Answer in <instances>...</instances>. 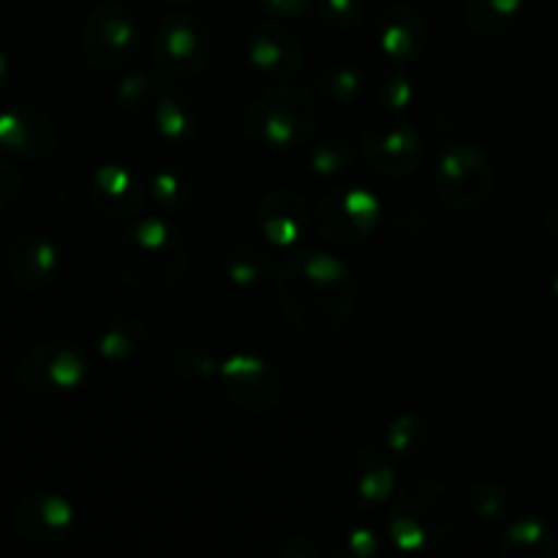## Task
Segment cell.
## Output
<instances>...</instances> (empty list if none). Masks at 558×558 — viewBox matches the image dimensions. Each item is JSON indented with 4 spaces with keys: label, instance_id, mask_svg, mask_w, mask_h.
Returning a JSON list of instances; mask_svg holds the SVG:
<instances>
[{
    "label": "cell",
    "instance_id": "cell-38",
    "mask_svg": "<svg viewBox=\"0 0 558 558\" xmlns=\"http://www.w3.org/2000/svg\"><path fill=\"white\" fill-rule=\"evenodd\" d=\"M11 74V63H9V54H5V49L0 47V85H3L5 80H9Z\"/></svg>",
    "mask_w": 558,
    "mask_h": 558
},
{
    "label": "cell",
    "instance_id": "cell-2",
    "mask_svg": "<svg viewBox=\"0 0 558 558\" xmlns=\"http://www.w3.org/2000/svg\"><path fill=\"white\" fill-rule=\"evenodd\" d=\"M191 254L167 218H140L114 243V270L120 281L147 298H163L185 281Z\"/></svg>",
    "mask_w": 558,
    "mask_h": 558
},
{
    "label": "cell",
    "instance_id": "cell-1",
    "mask_svg": "<svg viewBox=\"0 0 558 558\" xmlns=\"http://www.w3.org/2000/svg\"><path fill=\"white\" fill-rule=\"evenodd\" d=\"M276 298L283 319L305 338H327L349 325L360 289L352 267L322 251H294L276 267Z\"/></svg>",
    "mask_w": 558,
    "mask_h": 558
},
{
    "label": "cell",
    "instance_id": "cell-20",
    "mask_svg": "<svg viewBox=\"0 0 558 558\" xmlns=\"http://www.w3.org/2000/svg\"><path fill=\"white\" fill-rule=\"evenodd\" d=\"M150 114L158 134L172 145H189L199 131V107L189 93L178 87H163Z\"/></svg>",
    "mask_w": 558,
    "mask_h": 558
},
{
    "label": "cell",
    "instance_id": "cell-31",
    "mask_svg": "<svg viewBox=\"0 0 558 558\" xmlns=\"http://www.w3.org/2000/svg\"><path fill=\"white\" fill-rule=\"evenodd\" d=\"M466 507L477 521H501L510 512V494L501 485L480 480V483H472L466 488Z\"/></svg>",
    "mask_w": 558,
    "mask_h": 558
},
{
    "label": "cell",
    "instance_id": "cell-7",
    "mask_svg": "<svg viewBox=\"0 0 558 558\" xmlns=\"http://www.w3.org/2000/svg\"><path fill=\"white\" fill-rule=\"evenodd\" d=\"M436 194L450 210L474 213L494 194V167L480 147L461 142L441 153L436 163Z\"/></svg>",
    "mask_w": 558,
    "mask_h": 558
},
{
    "label": "cell",
    "instance_id": "cell-34",
    "mask_svg": "<svg viewBox=\"0 0 558 558\" xmlns=\"http://www.w3.org/2000/svg\"><path fill=\"white\" fill-rule=\"evenodd\" d=\"M376 98H379L381 107L387 109H403L414 96V85L409 82V76L403 71H390V74H381L376 82Z\"/></svg>",
    "mask_w": 558,
    "mask_h": 558
},
{
    "label": "cell",
    "instance_id": "cell-37",
    "mask_svg": "<svg viewBox=\"0 0 558 558\" xmlns=\"http://www.w3.org/2000/svg\"><path fill=\"white\" fill-rule=\"evenodd\" d=\"M539 218H543V227L548 232V238L558 245V185L545 189L543 199H539Z\"/></svg>",
    "mask_w": 558,
    "mask_h": 558
},
{
    "label": "cell",
    "instance_id": "cell-27",
    "mask_svg": "<svg viewBox=\"0 0 558 558\" xmlns=\"http://www.w3.org/2000/svg\"><path fill=\"white\" fill-rule=\"evenodd\" d=\"M357 153H354V145L343 136H325V140L316 142L308 150V163L311 172L319 174V178H332V174L347 172L354 163Z\"/></svg>",
    "mask_w": 558,
    "mask_h": 558
},
{
    "label": "cell",
    "instance_id": "cell-22",
    "mask_svg": "<svg viewBox=\"0 0 558 558\" xmlns=\"http://www.w3.org/2000/svg\"><path fill=\"white\" fill-rule=\"evenodd\" d=\"M223 276L234 287L251 289L270 281L276 276V265H272V256L262 245L251 243V240H240V243L229 245L227 254H223Z\"/></svg>",
    "mask_w": 558,
    "mask_h": 558
},
{
    "label": "cell",
    "instance_id": "cell-13",
    "mask_svg": "<svg viewBox=\"0 0 558 558\" xmlns=\"http://www.w3.org/2000/svg\"><path fill=\"white\" fill-rule=\"evenodd\" d=\"M14 529L33 545H60L74 534L76 510L63 494L27 490L14 505Z\"/></svg>",
    "mask_w": 558,
    "mask_h": 558
},
{
    "label": "cell",
    "instance_id": "cell-10",
    "mask_svg": "<svg viewBox=\"0 0 558 558\" xmlns=\"http://www.w3.org/2000/svg\"><path fill=\"white\" fill-rule=\"evenodd\" d=\"M357 147L363 161L387 178L412 174L425 158L423 140L403 120H374L363 129Z\"/></svg>",
    "mask_w": 558,
    "mask_h": 558
},
{
    "label": "cell",
    "instance_id": "cell-21",
    "mask_svg": "<svg viewBox=\"0 0 558 558\" xmlns=\"http://www.w3.org/2000/svg\"><path fill=\"white\" fill-rule=\"evenodd\" d=\"M150 338V330L136 316H112L104 319L101 327L93 336V347H96L98 357L109 360V363H125L142 352V347Z\"/></svg>",
    "mask_w": 558,
    "mask_h": 558
},
{
    "label": "cell",
    "instance_id": "cell-35",
    "mask_svg": "<svg viewBox=\"0 0 558 558\" xmlns=\"http://www.w3.org/2000/svg\"><path fill=\"white\" fill-rule=\"evenodd\" d=\"M22 194V172L9 161L0 158V210L11 207Z\"/></svg>",
    "mask_w": 558,
    "mask_h": 558
},
{
    "label": "cell",
    "instance_id": "cell-5",
    "mask_svg": "<svg viewBox=\"0 0 558 558\" xmlns=\"http://www.w3.org/2000/svg\"><path fill=\"white\" fill-rule=\"evenodd\" d=\"M142 47L140 20L118 0L96 5L82 27V54L98 71H118L136 58Z\"/></svg>",
    "mask_w": 558,
    "mask_h": 558
},
{
    "label": "cell",
    "instance_id": "cell-4",
    "mask_svg": "<svg viewBox=\"0 0 558 558\" xmlns=\"http://www.w3.org/2000/svg\"><path fill=\"white\" fill-rule=\"evenodd\" d=\"M319 123V101L300 85H278L245 109L243 129L251 142L270 150L308 145Z\"/></svg>",
    "mask_w": 558,
    "mask_h": 558
},
{
    "label": "cell",
    "instance_id": "cell-24",
    "mask_svg": "<svg viewBox=\"0 0 558 558\" xmlns=\"http://www.w3.org/2000/svg\"><path fill=\"white\" fill-rule=\"evenodd\" d=\"M147 199L163 216H183L194 205V180L180 167H161L147 180Z\"/></svg>",
    "mask_w": 558,
    "mask_h": 558
},
{
    "label": "cell",
    "instance_id": "cell-23",
    "mask_svg": "<svg viewBox=\"0 0 558 558\" xmlns=\"http://www.w3.org/2000/svg\"><path fill=\"white\" fill-rule=\"evenodd\" d=\"M499 550L510 558H550L556 554V539L539 518L523 515L501 534Z\"/></svg>",
    "mask_w": 558,
    "mask_h": 558
},
{
    "label": "cell",
    "instance_id": "cell-32",
    "mask_svg": "<svg viewBox=\"0 0 558 558\" xmlns=\"http://www.w3.org/2000/svg\"><path fill=\"white\" fill-rule=\"evenodd\" d=\"M327 550L332 558H371L379 550V537L371 529L349 526L332 534Z\"/></svg>",
    "mask_w": 558,
    "mask_h": 558
},
{
    "label": "cell",
    "instance_id": "cell-18",
    "mask_svg": "<svg viewBox=\"0 0 558 558\" xmlns=\"http://www.w3.org/2000/svg\"><path fill=\"white\" fill-rule=\"evenodd\" d=\"M87 196L101 216L112 218V221H131L145 205L147 185H142L134 172L120 163H104L93 172Z\"/></svg>",
    "mask_w": 558,
    "mask_h": 558
},
{
    "label": "cell",
    "instance_id": "cell-28",
    "mask_svg": "<svg viewBox=\"0 0 558 558\" xmlns=\"http://www.w3.org/2000/svg\"><path fill=\"white\" fill-rule=\"evenodd\" d=\"M387 447H390L392 456H417L428 447L430 441V425L425 423L420 414H401L398 420H392L390 428L385 434Z\"/></svg>",
    "mask_w": 558,
    "mask_h": 558
},
{
    "label": "cell",
    "instance_id": "cell-6",
    "mask_svg": "<svg viewBox=\"0 0 558 558\" xmlns=\"http://www.w3.org/2000/svg\"><path fill=\"white\" fill-rule=\"evenodd\" d=\"M150 54L153 69L167 82L194 80L210 63L213 36L194 16L172 14L153 33Z\"/></svg>",
    "mask_w": 558,
    "mask_h": 558
},
{
    "label": "cell",
    "instance_id": "cell-39",
    "mask_svg": "<svg viewBox=\"0 0 558 558\" xmlns=\"http://www.w3.org/2000/svg\"><path fill=\"white\" fill-rule=\"evenodd\" d=\"M161 3L174 5V9H180V5H189V3H194V0H161Z\"/></svg>",
    "mask_w": 558,
    "mask_h": 558
},
{
    "label": "cell",
    "instance_id": "cell-12",
    "mask_svg": "<svg viewBox=\"0 0 558 558\" xmlns=\"http://www.w3.org/2000/svg\"><path fill=\"white\" fill-rule=\"evenodd\" d=\"M223 392L232 403L240 409L254 414H267L281 403L283 398V379L278 374L276 365L270 360L259 357V354H234L221 365Z\"/></svg>",
    "mask_w": 558,
    "mask_h": 558
},
{
    "label": "cell",
    "instance_id": "cell-40",
    "mask_svg": "<svg viewBox=\"0 0 558 558\" xmlns=\"http://www.w3.org/2000/svg\"><path fill=\"white\" fill-rule=\"evenodd\" d=\"M554 287H556V292H558V276H556V281H554Z\"/></svg>",
    "mask_w": 558,
    "mask_h": 558
},
{
    "label": "cell",
    "instance_id": "cell-33",
    "mask_svg": "<svg viewBox=\"0 0 558 558\" xmlns=\"http://www.w3.org/2000/svg\"><path fill=\"white\" fill-rule=\"evenodd\" d=\"M319 14L332 31H357L365 20L363 0H322Z\"/></svg>",
    "mask_w": 558,
    "mask_h": 558
},
{
    "label": "cell",
    "instance_id": "cell-25",
    "mask_svg": "<svg viewBox=\"0 0 558 558\" xmlns=\"http://www.w3.org/2000/svg\"><path fill=\"white\" fill-rule=\"evenodd\" d=\"M523 0H463V20L472 33L499 36L521 16Z\"/></svg>",
    "mask_w": 558,
    "mask_h": 558
},
{
    "label": "cell",
    "instance_id": "cell-26",
    "mask_svg": "<svg viewBox=\"0 0 558 558\" xmlns=\"http://www.w3.org/2000/svg\"><path fill=\"white\" fill-rule=\"evenodd\" d=\"M163 76L158 74L156 69L153 71H131V74H125L123 80L118 82V87H114V104H118V109H123V112L129 114H142V112H150L153 107H156L158 96L163 93Z\"/></svg>",
    "mask_w": 558,
    "mask_h": 558
},
{
    "label": "cell",
    "instance_id": "cell-16",
    "mask_svg": "<svg viewBox=\"0 0 558 558\" xmlns=\"http://www.w3.org/2000/svg\"><path fill=\"white\" fill-rule=\"evenodd\" d=\"M248 63L265 80L287 82L303 69V44L278 22H259L248 36Z\"/></svg>",
    "mask_w": 558,
    "mask_h": 558
},
{
    "label": "cell",
    "instance_id": "cell-30",
    "mask_svg": "<svg viewBox=\"0 0 558 558\" xmlns=\"http://www.w3.org/2000/svg\"><path fill=\"white\" fill-rule=\"evenodd\" d=\"M316 87H319L322 98H327L330 104H338V107H341V104H352L354 98L363 93L365 85H363V74H360L354 65L336 63L327 71H322Z\"/></svg>",
    "mask_w": 558,
    "mask_h": 558
},
{
    "label": "cell",
    "instance_id": "cell-29",
    "mask_svg": "<svg viewBox=\"0 0 558 558\" xmlns=\"http://www.w3.org/2000/svg\"><path fill=\"white\" fill-rule=\"evenodd\" d=\"M172 374L185 385H205L221 374V365L205 347L189 343V347L178 349V354L172 357Z\"/></svg>",
    "mask_w": 558,
    "mask_h": 558
},
{
    "label": "cell",
    "instance_id": "cell-3",
    "mask_svg": "<svg viewBox=\"0 0 558 558\" xmlns=\"http://www.w3.org/2000/svg\"><path fill=\"white\" fill-rule=\"evenodd\" d=\"M456 496L441 480L417 477L390 499L387 534L398 550L434 548L456 529Z\"/></svg>",
    "mask_w": 558,
    "mask_h": 558
},
{
    "label": "cell",
    "instance_id": "cell-19",
    "mask_svg": "<svg viewBox=\"0 0 558 558\" xmlns=\"http://www.w3.org/2000/svg\"><path fill=\"white\" fill-rule=\"evenodd\" d=\"M379 47L387 58L398 63H414L425 54L430 41V31L425 16L407 3L387 5L379 16Z\"/></svg>",
    "mask_w": 558,
    "mask_h": 558
},
{
    "label": "cell",
    "instance_id": "cell-36",
    "mask_svg": "<svg viewBox=\"0 0 558 558\" xmlns=\"http://www.w3.org/2000/svg\"><path fill=\"white\" fill-rule=\"evenodd\" d=\"M262 9L281 20H294V16H305L314 9V0H259Z\"/></svg>",
    "mask_w": 558,
    "mask_h": 558
},
{
    "label": "cell",
    "instance_id": "cell-17",
    "mask_svg": "<svg viewBox=\"0 0 558 558\" xmlns=\"http://www.w3.org/2000/svg\"><path fill=\"white\" fill-rule=\"evenodd\" d=\"M256 221H259L262 238L272 248H294L303 240L305 229H308V199L294 189H272L259 202Z\"/></svg>",
    "mask_w": 558,
    "mask_h": 558
},
{
    "label": "cell",
    "instance_id": "cell-9",
    "mask_svg": "<svg viewBox=\"0 0 558 558\" xmlns=\"http://www.w3.org/2000/svg\"><path fill=\"white\" fill-rule=\"evenodd\" d=\"M381 223V205L360 185L332 189L314 210V229L332 245H360L376 234Z\"/></svg>",
    "mask_w": 558,
    "mask_h": 558
},
{
    "label": "cell",
    "instance_id": "cell-8",
    "mask_svg": "<svg viewBox=\"0 0 558 558\" xmlns=\"http://www.w3.org/2000/svg\"><path fill=\"white\" fill-rule=\"evenodd\" d=\"M87 371L90 368L80 347L69 341H41L20 357L16 381L31 396L54 398L80 390L87 379Z\"/></svg>",
    "mask_w": 558,
    "mask_h": 558
},
{
    "label": "cell",
    "instance_id": "cell-14",
    "mask_svg": "<svg viewBox=\"0 0 558 558\" xmlns=\"http://www.w3.org/2000/svg\"><path fill=\"white\" fill-rule=\"evenodd\" d=\"M0 147L22 161H41L58 147V125L33 104H14L0 112Z\"/></svg>",
    "mask_w": 558,
    "mask_h": 558
},
{
    "label": "cell",
    "instance_id": "cell-11",
    "mask_svg": "<svg viewBox=\"0 0 558 558\" xmlns=\"http://www.w3.org/2000/svg\"><path fill=\"white\" fill-rule=\"evenodd\" d=\"M396 472L385 452L352 450L336 469V490L352 510H374L392 499Z\"/></svg>",
    "mask_w": 558,
    "mask_h": 558
},
{
    "label": "cell",
    "instance_id": "cell-15",
    "mask_svg": "<svg viewBox=\"0 0 558 558\" xmlns=\"http://www.w3.org/2000/svg\"><path fill=\"white\" fill-rule=\"evenodd\" d=\"M58 265V245L38 229H22L11 238L5 267H9L11 283L22 292H38L52 283Z\"/></svg>",
    "mask_w": 558,
    "mask_h": 558
}]
</instances>
